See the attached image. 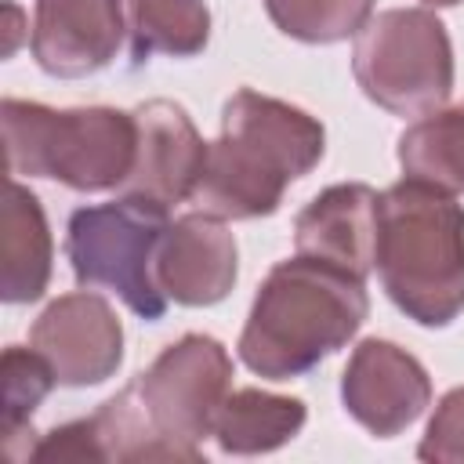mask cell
I'll use <instances>...</instances> for the list:
<instances>
[{"label": "cell", "instance_id": "cell-10", "mask_svg": "<svg viewBox=\"0 0 464 464\" xmlns=\"http://www.w3.org/2000/svg\"><path fill=\"white\" fill-rule=\"evenodd\" d=\"M134 123L138 152L120 192L163 207L192 199L207 163V141L199 138L188 112L170 98H152L134 109Z\"/></svg>", "mask_w": 464, "mask_h": 464}, {"label": "cell", "instance_id": "cell-17", "mask_svg": "<svg viewBox=\"0 0 464 464\" xmlns=\"http://www.w3.org/2000/svg\"><path fill=\"white\" fill-rule=\"evenodd\" d=\"M130 65H145L152 54L192 58L210 40V11L203 0H123Z\"/></svg>", "mask_w": 464, "mask_h": 464}, {"label": "cell", "instance_id": "cell-1", "mask_svg": "<svg viewBox=\"0 0 464 464\" xmlns=\"http://www.w3.org/2000/svg\"><path fill=\"white\" fill-rule=\"evenodd\" d=\"M326 149V130L304 109L239 87L221 109V134L192 203L221 221H250L279 210L290 181L304 178Z\"/></svg>", "mask_w": 464, "mask_h": 464}, {"label": "cell", "instance_id": "cell-18", "mask_svg": "<svg viewBox=\"0 0 464 464\" xmlns=\"http://www.w3.org/2000/svg\"><path fill=\"white\" fill-rule=\"evenodd\" d=\"M399 167L406 178L446 192H464V102L420 116L399 138Z\"/></svg>", "mask_w": 464, "mask_h": 464}, {"label": "cell", "instance_id": "cell-3", "mask_svg": "<svg viewBox=\"0 0 464 464\" xmlns=\"http://www.w3.org/2000/svg\"><path fill=\"white\" fill-rule=\"evenodd\" d=\"M377 272L392 304L420 326L464 312V207L453 192L402 178L381 192Z\"/></svg>", "mask_w": 464, "mask_h": 464}, {"label": "cell", "instance_id": "cell-11", "mask_svg": "<svg viewBox=\"0 0 464 464\" xmlns=\"http://www.w3.org/2000/svg\"><path fill=\"white\" fill-rule=\"evenodd\" d=\"M29 460H188L178 446H170L145 417V406L134 392V381L109 402H102L91 417L51 428L29 446Z\"/></svg>", "mask_w": 464, "mask_h": 464}, {"label": "cell", "instance_id": "cell-19", "mask_svg": "<svg viewBox=\"0 0 464 464\" xmlns=\"http://www.w3.org/2000/svg\"><path fill=\"white\" fill-rule=\"evenodd\" d=\"M279 33L301 44H337L359 36L373 14V0H265Z\"/></svg>", "mask_w": 464, "mask_h": 464}, {"label": "cell", "instance_id": "cell-5", "mask_svg": "<svg viewBox=\"0 0 464 464\" xmlns=\"http://www.w3.org/2000/svg\"><path fill=\"white\" fill-rule=\"evenodd\" d=\"M167 207L120 196L69 214L65 257L80 286L112 290L145 323L163 319L167 294L156 283V250L167 232Z\"/></svg>", "mask_w": 464, "mask_h": 464}, {"label": "cell", "instance_id": "cell-8", "mask_svg": "<svg viewBox=\"0 0 464 464\" xmlns=\"http://www.w3.org/2000/svg\"><path fill=\"white\" fill-rule=\"evenodd\" d=\"M29 344L51 362L58 384L91 388L123 362V326L102 294L76 290L54 297L33 323Z\"/></svg>", "mask_w": 464, "mask_h": 464}, {"label": "cell", "instance_id": "cell-12", "mask_svg": "<svg viewBox=\"0 0 464 464\" xmlns=\"http://www.w3.org/2000/svg\"><path fill=\"white\" fill-rule=\"evenodd\" d=\"M123 29L120 0H36L29 47L47 76L80 80L116 58Z\"/></svg>", "mask_w": 464, "mask_h": 464}, {"label": "cell", "instance_id": "cell-22", "mask_svg": "<svg viewBox=\"0 0 464 464\" xmlns=\"http://www.w3.org/2000/svg\"><path fill=\"white\" fill-rule=\"evenodd\" d=\"M424 4H428V7H457L460 0H424Z\"/></svg>", "mask_w": 464, "mask_h": 464}, {"label": "cell", "instance_id": "cell-20", "mask_svg": "<svg viewBox=\"0 0 464 464\" xmlns=\"http://www.w3.org/2000/svg\"><path fill=\"white\" fill-rule=\"evenodd\" d=\"M0 377H4V442L11 450L14 439L22 435V428L33 420V410L58 384V377L36 348H22V344L4 348Z\"/></svg>", "mask_w": 464, "mask_h": 464}, {"label": "cell", "instance_id": "cell-7", "mask_svg": "<svg viewBox=\"0 0 464 464\" xmlns=\"http://www.w3.org/2000/svg\"><path fill=\"white\" fill-rule=\"evenodd\" d=\"M232 388V359L221 341L207 334H185L167 344L145 373L134 377V392L149 424L188 460H199V442L214 435V420Z\"/></svg>", "mask_w": 464, "mask_h": 464}, {"label": "cell", "instance_id": "cell-4", "mask_svg": "<svg viewBox=\"0 0 464 464\" xmlns=\"http://www.w3.org/2000/svg\"><path fill=\"white\" fill-rule=\"evenodd\" d=\"M0 123L11 174L54 178L76 192H105L120 188L134 167L138 123L123 109H51L4 98Z\"/></svg>", "mask_w": 464, "mask_h": 464}, {"label": "cell", "instance_id": "cell-21", "mask_svg": "<svg viewBox=\"0 0 464 464\" xmlns=\"http://www.w3.org/2000/svg\"><path fill=\"white\" fill-rule=\"evenodd\" d=\"M417 457L431 464H464V384L439 399Z\"/></svg>", "mask_w": 464, "mask_h": 464}, {"label": "cell", "instance_id": "cell-16", "mask_svg": "<svg viewBox=\"0 0 464 464\" xmlns=\"http://www.w3.org/2000/svg\"><path fill=\"white\" fill-rule=\"evenodd\" d=\"M308 420V410L294 395H276L261 388H239L228 392L218 420H214V439L221 453L232 457H254V453H272L286 446Z\"/></svg>", "mask_w": 464, "mask_h": 464}, {"label": "cell", "instance_id": "cell-14", "mask_svg": "<svg viewBox=\"0 0 464 464\" xmlns=\"http://www.w3.org/2000/svg\"><path fill=\"white\" fill-rule=\"evenodd\" d=\"M377 207L381 192L362 181L323 188L294 221L297 254L366 279L377 268Z\"/></svg>", "mask_w": 464, "mask_h": 464}, {"label": "cell", "instance_id": "cell-2", "mask_svg": "<svg viewBox=\"0 0 464 464\" xmlns=\"http://www.w3.org/2000/svg\"><path fill=\"white\" fill-rule=\"evenodd\" d=\"M366 279L319 257L279 261L254 294L239 359L265 381H290L344 348L366 323Z\"/></svg>", "mask_w": 464, "mask_h": 464}, {"label": "cell", "instance_id": "cell-6", "mask_svg": "<svg viewBox=\"0 0 464 464\" xmlns=\"http://www.w3.org/2000/svg\"><path fill=\"white\" fill-rule=\"evenodd\" d=\"M362 94L392 116H428L453 91V44L428 7H392L362 25L352 51Z\"/></svg>", "mask_w": 464, "mask_h": 464}, {"label": "cell", "instance_id": "cell-9", "mask_svg": "<svg viewBox=\"0 0 464 464\" xmlns=\"http://www.w3.org/2000/svg\"><path fill=\"white\" fill-rule=\"evenodd\" d=\"M341 402L370 435L392 439L428 410L431 377L406 348L366 337L341 373Z\"/></svg>", "mask_w": 464, "mask_h": 464}, {"label": "cell", "instance_id": "cell-13", "mask_svg": "<svg viewBox=\"0 0 464 464\" xmlns=\"http://www.w3.org/2000/svg\"><path fill=\"white\" fill-rule=\"evenodd\" d=\"M236 236L221 218L199 210L167 225L156 250V283L167 301L185 308L218 304L236 286Z\"/></svg>", "mask_w": 464, "mask_h": 464}, {"label": "cell", "instance_id": "cell-15", "mask_svg": "<svg viewBox=\"0 0 464 464\" xmlns=\"http://www.w3.org/2000/svg\"><path fill=\"white\" fill-rule=\"evenodd\" d=\"M0 297L7 304H29L40 301L51 283V261L54 243L47 228V214L22 181L7 185L4 203V243H0Z\"/></svg>", "mask_w": 464, "mask_h": 464}]
</instances>
